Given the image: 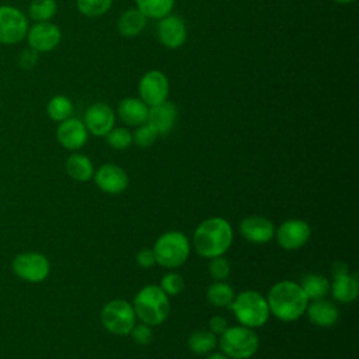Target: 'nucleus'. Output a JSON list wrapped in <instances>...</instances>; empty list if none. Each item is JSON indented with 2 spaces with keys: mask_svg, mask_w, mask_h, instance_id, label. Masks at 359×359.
<instances>
[{
  "mask_svg": "<svg viewBox=\"0 0 359 359\" xmlns=\"http://www.w3.org/2000/svg\"><path fill=\"white\" fill-rule=\"evenodd\" d=\"M222 352L233 359H248L251 358L259 345L258 335L252 328L245 325L227 327L219 339Z\"/></svg>",
  "mask_w": 359,
  "mask_h": 359,
  "instance_id": "6",
  "label": "nucleus"
},
{
  "mask_svg": "<svg viewBox=\"0 0 359 359\" xmlns=\"http://www.w3.org/2000/svg\"><path fill=\"white\" fill-rule=\"evenodd\" d=\"M118 116L128 126H139L147 121L149 107L135 97H126L118 104Z\"/></svg>",
  "mask_w": 359,
  "mask_h": 359,
  "instance_id": "19",
  "label": "nucleus"
},
{
  "mask_svg": "<svg viewBox=\"0 0 359 359\" xmlns=\"http://www.w3.org/2000/svg\"><path fill=\"white\" fill-rule=\"evenodd\" d=\"M156 29L158 41L168 49H178L187 41V25L180 15L167 14L158 18Z\"/></svg>",
  "mask_w": 359,
  "mask_h": 359,
  "instance_id": "12",
  "label": "nucleus"
},
{
  "mask_svg": "<svg viewBox=\"0 0 359 359\" xmlns=\"http://www.w3.org/2000/svg\"><path fill=\"white\" fill-rule=\"evenodd\" d=\"M136 261L142 268H150L156 264V257L151 248H142L137 255H136Z\"/></svg>",
  "mask_w": 359,
  "mask_h": 359,
  "instance_id": "37",
  "label": "nucleus"
},
{
  "mask_svg": "<svg viewBox=\"0 0 359 359\" xmlns=\"http://www.w3.org/2000/svg\"><path fill=\"white\" fill-rule=\"evenodd\" d=\"M241 236L254 244H265L275 236L272 222L264 216H248L240 223Z\"/></svg>",
  "mask_w": 359,
  "mask_h": 359,
  "instance_id": "17",
  "label": "nucleus"
},
{
  "mask_svg": "<svg viewBox=\"0 0 359 359\" xmlns=\"http://www.w3.org/2000/svg\"><path fill=\"white\" fill-rule=\"evenodd\" d=\"M157 136V132L146 122L136 126L135 133H132V139L139 147H150L156 142Z\"/></svg>",
  "mask_w": 359,
  "mask_h": 359,
  "instance_id": "32",
  "label": "nucleus"
},
{
  "mask_svg": "<svg viewBox=\"0 0 359 359\" xmlns=\"http://www.w3.org/2000/svg\"><path fill=\"white\" fill-rule=\"evenodd\" d=\"M334 1L338 4H349V3H353L355 0H334Z\"/></svg>",
  "mask_w": 359,
  "mask_h": 359,
  "instance_id": "41",
  "label": "nucleus"
},
{
  "mask_svg": "<svg viewBox=\"0 0 359 359\" xmlns=\"http://www.w3.org/2000/svg\"><path fill=\"white\" fill-rule=\"evenodd\" d=\"M227 328V321L222 316H213L209 320V331L213 334H222Z\"/></svg>",
  "mask_w": 359,
  "mask_h": 359,
  "instance_id": "38",
  "label": "nucleus"
},
{
  "mask_svg": "<svg viewBox=\"0 0 359 359\" xmlns=\"http://www.w3.org/2000/svg\"><path fill=\"white\" fill-rule=\"evenodd\" d=\"M94 181L102 192L116 195L126 189L129 178L125 170L119 165L104 164L94 172Z\"/></svg>",
  "mask_w": 359,
  "mask_h": 359,
  "instance_id": "15",
  "label": "nucleus"
},
{
  "mask_svg": "<svg viewBox=\"0 0 359 359\" xmlns=\"http://www.w3.org/2000/svg\"><path fill=\"white\" fill-rule=\"evenodd\" d=\"M84 125L91 135L105 136L115 125V112L108 104L95 102L86 111Z\"/></svg>",
  "mask_w": 359,
  "mask_h": 359,
  "instance_id": "14",
  "label": "nucleus"
},
{
  "mask_svg": "<svg viewBox=\"0 0 359 359\" xmlns=\"http://www.w3.org/2000/svg\"><path fill=\"white\" fill-rule=\"evenodd\" d=\"M185 286V282L182 279L181 275L175 273V272H170L167 275H164L161 278V282H160V287L161 290L168 296H175L178 294Z\"/></svg>",
  "mask_w": 359,
  "mask_h": 359,
  "instance_id": "33",
  "label": "nucleus"
},
{
  "mask_svg": "<svg viewBox=\"0 0 359 359\" xmlns=\"http://www.w3.org/2000/svg\"><path fill=\"white\" fill-rule=\"evenodd\" d=\"M14 272L28 282H42L49 275V261L39 252H22L13 261Z\"/></svg>",
  "mask_w": 359,
  "mask_h": 359,
  "instance_id": "10",
  "label": "nucleus"
},
{
  "mask_svg": "<svg viewBox=\"0 0 359 359\" xmlns=\"http://www.w3.org/2000/svg\"><path fill=\"white\" fill-rule=\"evenodd\" d=\"M137 91L140 100L147 105H157L168 98L170 83L167 76L160 70L146 72L137 84Z\"/></svg>",
  "mask_w": 359,
  "mask_h": 359,
  "instance_id": "9",
  "label": "nucleus"
},
{
  "mask_svg": "<svg viewBox=\"0 0 359 359\" xmlns=\"http://www.w3.org/2000/svg\"><path fill=\"white\" fill-rule=\"evenodd\" d=\"M268 307L272 314L282 321H294L307 309L309 299L302 286L292 280L275 283L268 293Z\"/></svg>",
  "mask_w": 359,
  "mask_h": 359,
  "instance_id": "1",
  "label": "nucleus"
},
{
  "mask_svg": "<svg viewBox=\"0 0 359 359\" xmlns=\"http://www.w3.org/2000/svg\"><path fill=\"white\" fill-rule=\"evenodd\" d=\"M206 359H229V356H226L224 353H210Z\"/></svg>",
  "mask_w": 359,
  "mask_h": 359,
  "instance_id": "40",
  "label": "nucleus"
},
{
  "mask_svg": "<svg viewBox=\"0 0 359 359\" xmlns=\"http://www.w3.org/2000/svg\"><path fill=\"white\" fill-rule=\"evenodd\" d=\"M62 39V32L57 25L49 21H42L34 24L28 28L27 41L31 49L39 52H50L53 50Z\"/></svg>",
  "mask_w": 359,
  "mask_h": 359,
  "instance_id": "13",
  "label": "nucleus"
},
{
  "mask_svg": "<svg viewBox=\"0 0 359 359\" xmlns=\"http://www.w3.org/2000/svg\"><path fill=\"white\" fill-rule=\"evenodd\" d=\"M147 18L143 13H140L136 7L125 10L116 22L118 32L125 38L137 36L146 27Z\"/></svg>",
  "mask_w": 359,
  "mask_h": 359,
  "instance_id": "21",
  "label": "nucleus"
},
{
  "mask_svg": "<svg viewBox=\"0 0 359 359\" xmlns=\"http://www.w3.org/2000/svg\"><path fill=\"white\" fill-rule=\"evenodd\" d=\"M306 310L310 321L318 327H330L338 320V310L330 300H313V303L307 304Z\"/></svg>",
  "mask_w": 359,
  "mask_h": 359,
  "instance_id": "20",
  "label": "nucleus"
},
{
  "mask_svg": "<svg viewBox=\"0 0 359 359\" xmlns=\"http://www.w3.org/2000/svg\"><path fill=\"white\" fill-rule=\"evenodd\" d=\"M136 317L147 325L161 324L170 313V300L157 285L142 287L133 300Z\"/></svg>",
  "mask_w": 359,
  "mask_h": 359,
  "instance_id": "3",
  "label": "nucleus"
},
{
  "mask_svg": "<svg viewBox=\"0 0 359 359\" xmlns=\"http://www.w3.org/2000/svg\"><path fill=\"white\" fill-rule=\"evenodd\" d=\"M135 321L133 306L126 300H111L101 310V323L111 334L128 335L135 327Z\"/></svg>",
  "mask_w": 359,
  "mask_h": 359,
  "instance_id": "7",
  "label": "nucleus"
},
{
  "mask_svg": "<svg viewBox=\"0 0 359 359\" xmlns=\"http://www.w3.org/2000/svg\"><path fill=\"white\" fill-rule=\"evenodd\" d=\"M129 334L132 335L133 341L139 345H147L153 339V331H151L150 325H147L144 323L139 324V325H135Z\"/></svg>",
  "mask_w": 359,
  "mask_h": 359,
  "instance_id": "35",
  "label": "nucleus"
},
{
  "mask_svg": "<svg viewBox=\"0 0 359 359\" xmlns=\"http://www.w3.org/2000/svg\"><path fill=\"white\" fill-rule=\"evenodd\" d=\"M105 140L109 147L115 150H126L132 143V133L125 128H112L107 135Z\"/></svg>",
  "mask_w": 359,
  "mask_h": 359,
  "instance_id": "31",
  "label": "nucleus"
},
{
  "mask_svg": "<svg viewBox=\"0 0 359 359\" xmlns=\"http://www.w3.org/2000/svg\"><path fill=\"white\" fill-rule=\"evenodd\" d=\"M331 273H332V278L341 276V275H346V273H349V266L344 261H335L331 265Z\"/></svg>",
  "mask_w": 359,
  "mask_h": 359,
  "instance_id": "39",
  "label": "nucleus"
},
{
  "mask_svg": "<svg viewBox=\"0 0 359 359\" xmlns=\"http://www.w3.org/2000/svg\"><path fill=\"white\" fill-rule=\"evenodd\" d=\"M212 261L209 262V273L213 279L216 280H223L229 276L230 273V264L226 258H223L222 255L210 258Z\"/></svg>",
  "mask_w": 359,
  "mask_h": 359,
  "instance_id": "34",
  "label": "nucleus"
},
{
  "mask_svg": "<svg viewBox=\"0 0 359 359\" xmlns=\"http://www.w3.org/2000/svg\"><path fill=\"white\" fill-rule=\"evenodd\" d=\"M67 174L76 181H88L94 175L91 160L81 153H73L66 161Z\"/></svg>",
  "mask_w": 359,
  "mask_h": 359,
  "instance_id": "23",
  "label": "nucleus"
},
{
  "mask_svg": "<svg viewBox=\"0 0 359 359\" xmlns=\"http://www.w3.org/2000/svg\"><path fill=\"white\" fill-rule=\"evenodd\" d=\"M188 346L196 355L209 353L216 346V337L210 331H195L188 338Z\"/></svg>",
  "mask_w": 359,
  "mask_h": 359,
  "instance_id": "28",
  "label": "nucleus"
},
{
  "mask_svg": "<svg viewBox=\"0 0 359 359\" xmlns=\"http://www.w3.org/2000/svg\"><path fill=\"white\" fill-rule=\"evenodd\" d=\"M303 292L306 293L307 299L310 300H317L323 299L328 290H330V282L327 278L317 275V273H309L302 279L300 283Z\"/></svg>",
  "mask_w": 359,
  "mask_h": 359,
  "instance_id": "24",
  "label": "nucleus"
},
{
  "mask_svg": "<svg viewBox=\"0 0 359 359\" xmlns=\"http://www.w3.org/2000/svg\"><path fill=\"white\" fill-rule=\"evenodd\" d=\"M38 62V52L31 49V48H27L24 49L21 53H20V57H18V65L21 66V69H32Z\"/></svg>",
  "mask_w": 359,
  "mask_h": 359,
  "instance_id": "36",
  "label": "nucleus"
},
{
  "mask_svg": "<svg viewBox=\"0 0 359 359\" xmlns=\"http://www.w3.org/2000/svg\"><path fill=\"white\" fill-rule=\"evenodd\" d=\"M46 112L50 119L62 122L70 118V115L73 114V104L66 95H55L49 100L46 105Z\"/></svg>",
  "mask_w": 359,
  "mask_h": 359,
  "instance_id": "27",
  "label": "nucleus"
},
{
  "mask_svg": "<svg viewBox=\"0 0 359 359\" xmlns=\"http://www.w3.org/2000/svg\"><path fill=\"white\" fill-rule=\"evenodd\" d=\"M233 241L230 223L223 217H209L203 220L194 233V247L205 258L223 255Z\"/></svg>",
  "mask_w": 359,
  "mask_h": 359,
  "instance_id": "2",
  "label": "nucleus"
},
{
  "mask_svg": "<svg viewBox=\"0 0 359 359\" xmlns=\"http://www.w3.org/2000/svg\"><path fill=\"white\" fill-rule=\"evenodd\" d=\"M80 14L95 18L104 15L112 6V0H76Z\"/></svg>",
  "mask_w": 359,
  "mask_h": 359,
  "instance_id": "30",
  "label": "nucleus"
},
{
  "mask_svg": "<svg viewBox=\"0 0 359 359\" xmlns=\"http://www.w3.org/2000/svg\"><path fill=\"white\" fill-rule=\"evenodd\" d=\"M206 297L213 306L229 307L234 299V290L224 282H216L208 287Z\"/></svg>",
  "mask_w": 359,
  "mask_h": 359,
  "instance_id": "26",
  "label": "nucleus"
},
{
  "mask_svg": "<svg viewBox=\"0 0 359 359\" xmlns=\"http://www.w3.org/2000/svg\"><path fill=\"white\" fill-rule=\"evenodd\" d=\"M57 11L56 0H32L28 7L29 17L36 21H49Z\"/></svg>",
  "mask_w": 359,
  "mask_h": 359,
  "instance_id": "29",
  "label": "nucleus"
},
{
  "mask_svg": "<svg viewBox=\"0 0 359 359\" xmlns=\"http://www.w3.org/2000/svg\"><path fill=\"white\" fill-rule=\"evenodd\" d=\"M175 119L177 107L165 100L157 105L149 107L146 123H149L157 132V135H167L174 128Z\"/></svg>",
  "mask_w": 359,
  "mask_h": 359,
  "instance_id": "18",
  "label": "nucleus"
},
{
  "mask_svg": "<svg viewBox=\"0 0 359 359\" xmlns=\"http://www.w3.org/2000/svg\"><path fill=\"white\" fill-rule=\"evenodd\" d=\"M156 262L164 268L181 266L189 255V241L181 231H167L157 238L151 248Z\"/></svg>",
  "mask_w": 359,
  "mask_h": 359,
  "instance_id": "5",
  "label": "nucleus"
},
{
  "mask_svg": "<svg viewBox=\"0 0 359 359\" xmlns=\"http://www.w3.org/2000/svg\"><path fill=\"white\" fill-rule=\"evenodd\" d=\"M136 8L146 15V18H161L171 13L175 0H135Z\"/></svg>",
  "mask_w": 359,
  "mask_h": 359,
  "instance_id": "25",
  "label": "nucleus"
},
{
  "mask_svg": "<svg viewBox=\"0 0 359 359\" xmlns=\"http://www.w3.org/2000/svg\"><path fill=\"white\" fill-rule=\"evenodd\" d=\"M311 229L307 222L300 219H289L276 230L278 244L285 250H299L310 238Z\"/></svg>",
  "mask_w": 359,
  "mask_h": 359,
  "instance_id": "11",
  "label": "nucleus"
},
{
  "mask_svg": "<svg viewBox=\"0 0 359 359\" xmlns=\"http://www.w3.org/2000/svg\"><path fill=\"white\" fill-rule=\"evenodd\" d=\"M241 325L248 328L262 327L269 317L266 299L254 290H244L233 299L229 306Z\"/></svg>",
  "mask_w": 359,
  "mask_h": 359,
  "instance_id": "4",
  "label": "nucleus"
},
{
  "mask_svg": "<svg viewBox=\"0 0 359 359\" xmlns=\"http://www.w3.org/2000/svg\"><path fill=\"white\" fill-rule=\"evenodd\" d=\"M56 137L59 143L69 150L81 149L88 137V130L80 119L67 118L62 121L56 129Z\"/></svg>",
  "mask_w": 359,
  "mask_h": 359,
  "instance_id": "16",
  "label": "nucleus"
},
{
  "mask_svg": "<svg viewBox=\"0 0 359 359\" xmlns=\"http://www.w3.org/2000/svg\"><path fill=\"white\" fill-rule=\"evenodd\" d=\"M330 289L332 292V296L338 302H342V303L353 302L359 292L358 278L356 275H349V273L335 276L332 283L330 285Z\"/></svg>",
  "mask_w": 359,
  "mask_h": 359,
  "instance_id": "22",
  "label": "nucleus"
},
{
  "mask_svg": "<svg viewBox=\"0 0 359 359\" xmlns=\"http://www.w3.org/2000/svg\"><path fill=\"white\" fill-rule=\"evenodd\" d=\"M27 32V15L13 6H0V43L14 45L22 41Z\"/></svg>",
  "mask_w": 359,
  "mask_h": 359,
  "instance_id": "8",
  "label": "nucleus"
}]
</instances>
